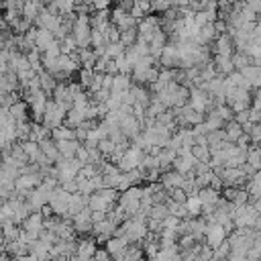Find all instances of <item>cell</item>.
<instances>
[{
    "label": "cell",
    "instance_id": "6da1fadb",
    "mask_svg": "<svg viewBox=\"0 0 261 261\" xmlns=\"http://www.w3.org/2000/svg\"><path fill=\"white\" fill-rule=\"evenodd\" d=\"M90 35H92L90 16L86 12H80V16L73 20V27H71V39L75 41L77 49H86L90 45Z\"/></svg>",
    "mask_w": 261,
    "mask_h": 261
},
{
    "label": "cell",
    "instance_id": "7a4b0ae2",
    "mask_svg": "<svg viewBox=\"0 0 261 261\" xmlns=\"http://www.w3.org/2000/svg\"><path fill=\"white\" fill-rule=\"evenodd\" d=\"M65 114H67V108H65V106L57 104L55 100H47V106H45V112H43V120H41V124H43L45 128L53 130V128H57V126H61V124H63Z\"/></svg>",
    "mask_w": 261,
    "mask_h": 261
},
{
    "label": "cell",
    "instance_id": "3957f363",
    "mask_svg": "<svg viewBox=\"0 0 261 261\" xmlns=\"http://www.w3.org/2000/svg\"><path fill=\"white\" fill-rule=\"evenodd\" d=\"M141 198H143V190L137 188V186H130L128 190L122 192V196L118 198V206L126 212V216H135L141 208Z\"/></svg>",
    "mask_w": 261,
    "mask_h": 261
},
{
    "label": "cell",
    "instance_id": "277c9868",
    "mask_svg": "<svg viewBox=\"0 0 261 261\" xmlns=\"http://www.w3.org/2000/svg\"><path fill=\"white\" fill-rule=\"evenodd\" d=\"M43 224H45V216L41 212H33L29 214L24 220H22V232H27L29 237H33L35 241L39 239V232L43 230Z\"/></svg>",
    "mask_w": 261,
    "mask_h": 261
},
{
    "label": "cell",
    "instance_id": "5b68a950",
    "mask_svg": "<svg viewBox=\"0 0 261 261\" xmlns=\"http://www.w3.org/2000/svg\"><path fill=\"white\" fill-rule=\"evenodd\" d=\"M141 159H143L141 149H137V147L126 149V151L122 153V157L118 159V169H120V171H133V169L139 167V161H141Z\"/></svg>",
    "mask_w": 261,
    "mask_h": 261
},
{
    "label": "cell",
    "instance_id": "8992f818",
    "mask_svg": "<svg viewBox=\"0 0 261 261\" xmlns=\"http://www.w3.org/2000/svg\"><path fill=\"white\" fill-rule=\"evenodd\" d=\"M126 249H128V243H126L122 237H110V239L106 241V249H104V251H106L114 261H122Z\"/></svg>",
    "mask_w": 261,
    "mask_h": 261
},
{
    "label": "cell",
    "instance_id": "52a82bcc",
    "mask_svg": "<svg viewBox=\"0 0 261 261\" xmlns=\"http://www.w3.org/2000/svg\"><path fill=\"white\" fill-rule=\"evenodd\" d=\"M71 224H73V230H77V232H88V230H92V226H94V222H92V212H90L88 208H84L82 212H77V214L71 216Z\"/></svg>",
    "mask_w": 261,
    "mask_h": 261
},
{
    "label": "cell",
    "instance_id": "ba28073f",
    "mask_svg": "<svg viewBox=\"0 0 261 261\" xmlns=\"http://www.w3.org/2000/svg\"><path fill=\"white\" fill-rule=\"evenodd\" d=\"M96 251H98V247H96V241L94 239H82L75 245V257L80 261H90L96 255Z\"/></svg>",
    "mask_w": 261,
    "mask_h": 261
},
{
    "label": "cell",
    "instance_id": "9c48e42d",
    "mask_svg": "<svg viewBox=\"0 0 261 261\" xmlns=\"http://www.w3.org/2000/svg\"><path fill=\"white\" fill-rule=\"evenodd\" d=\"M92 230H94V237H96L98 241H108L110 237H114V232H116V224L110 222L108 218H104V220H100V222H94Z\"/></svg>",
    "mask_w": 261,
    "mask_h": 261
},
{
    "label": "cell",
    "instance_id": "30bf717a",
    "mask_svg": "<svg viewBox=\"0 0 261 261\" xmlns=\"http://www.w3.org/2000/svg\"><path fill=\"white\" fill-rule=\"evenodd\" d=\"M206 243H208V247L210 249H216L218 245H222L224 243V237H226V230L220 226V224H210V226H206Z\"/></svg>",
    "mask_w": 261,
    "mask_h": 261
},
{
    "label": "cell",
    "instance_id": "8fae6325",
    "mask_svg": "<svg viewBox=\"0 0 261 261\" xmlns=\"http://www.w3.org/2000/svg\"><path fill=\"white\" fill-rule=\"evenodd\" d=\"M186 177H188V175H184V173H179V171L171 169V171H165V173L161 175V186H163L165 190L184 188V184H186Z\"/></svg>",
    "mask_w": 261,
    "mask_h": 261
},
{
    "label": "cell",
    "instance_id": "7c38bea8",
    "mask_svg": "<svg viewBox=\"0 0 261 261\" xmlns=\"http://www.w3.org/2000/svg\"><path fill=\"white\" fill-rule=\"evenodd\" d=\"M232 47H234V43H232V37H230L228 33H222V35H218V37L214 39L216 55H226V57H230V55H232Z\"/></svg>",
    "mask_w": 261,
    "mask_h": 261
},
{
    "label": "cell",
    "instance_id": "4fadbf2b",
    "mask_svg": "<svg viewBox=\"0 0 261 261\" xmlns=\"http://www.w3.org/2000/svg\"><path fill=\"white\" fill-rule=\"evenodd\" d=\"M39 149H41V153L47 157V161L49 163H57L61 157H59V151H57V143L53 141V139H43L41 143H39Z\"/></svg>",
    "mask_w": 261,
    "mask_h": 261
},
{
    "label": "cell",
    "instance_id": "5bb4252c",
    "mask_svg": "<svg viewBox=\"0 0 261 261\" xmlns=\"http://www.w3.org/2000/svg\"><path fill=\"white\" fill-rule=\"evenodd\" d=\"M159 61H161L165 67H175V65H179V53H177L175 45L163 47V51H161V55H159Z\"/></svg>",
    "mask_w": 261,
    "mask_h": 261
},
{
    "label": "cell",
    "instance_id": "9a60e30c",
    "mask_svg": "<svg viewBox=\"0 0 261 261\" xmlns=\"http://www.w3.org/2000/svg\"><path fill=\"white\" fill-rule=\"evenodd\" d=\"M80 141L71 139V141H59L57 143V151H59V157L61 159H73L75 157V151L80 149Z\"/></svg>",
    "mask_w": 261,
    "mask_h": 261
},
{
    "label": "cell",
    "instance_id": "2e32d148",
    "mask_svg": "<svg viewBox=\"0 0 261 261\" xmlns=\"http://www.w3.org/2000/svg\"><path fill=\"white\" fill-rule=\"evenodd\" d=\"M57 39L53 37V33H49V31H43V29H37V39H35V49L37 51H47L53 43H55Z\"/></svg>",
    "mask_w": 261,
    "mask_h": 261
},
{
    "label": "cell",
    "instance_id": "e0dca14e",
    "mask_svg": "<svg viewBox=\"0 0 261 261\" xmlns=\"http://www.w3.org/2000/svg\"><path fill=\"white\" fill-rule=\"evenodd\" d=\"M212 63H214V69H216V73H220V75H230V73L234 71L232 59H230V57H226V55H216Z\"/></svg>",
    "mask_w": 261,
    "mask_h": 261
},
{
    "label": "cell",
    "instance_id": "ac0fdd59",
    "mask_svg": "<svg viewBox=\"0 0 261 261\" xmlns=\"http://www.w3.org/2000/svg\"><path fill=\"white\" fill-rule=\"evenodd\" d=\"M86 202H88V196H84V194H80V192H75V194H71L69 196V202H67V214H77V212H82L84 208H86Z\"/></svg>",
    "mask_w": 261,
    "mask_h": 261
},
{
    "label": "cell",
    "instance_id": "d6986e66",
    "mask_svg": "<svg viewBox=\"0 0 261 261\" xmlns=\"http://www.w3.org/2000/svg\"><path fill=\"white\" fill-rule=\"evenodd\" d=\"M130 86H133V84H130V75H126V73H114L110 92L124 94V92H128V90H130Z\"/></svg>",
    "mask_w": 261,
    "mask_h": 261
},
{
    "label": "cell",
    "instance_id": "ffe728a7",
    "mask_svg": "<svg viewBox=\"0 0 261 261\" xmlns=\"http://www.w3.org/2000/svg\"><path fill=\"white\" fill-rule=\"evenodd\" d=\"M31 253H33L39 261H47V259H51V247L45 245V243H41L39 239L31 245Z\"/></svg>",
    "mask_w": 261,
    "mask_h": 261
},
{
    "label": "cell",
    "instance_id": "44dd1931",
    "mask_svg": "<svg viewBox=\"0 0 261 261\" xmlns=\"http://www.w3.org/2000/svg\"><path fill=\"white\" fill-rule=\"evenodd\" d=\"M51 139L55 143H59V141H71V139H75V130L69 128V126H57V128L51 130Z\"/></svg>",
    "mask_w": 261,
    "mask_h": 261
},
{
    "label": "cell",
    "instance_id": "7402d4cb",
    "mask_svg": "<svg viewBox=\"0 0 261 261\" xmlns=\"http://www.w3.org/2000/svg\"><path fill=\"white\" fill-rule=\"evenodd\" d=\"M245 163L253 169V171H261V147H255L251 151H247V159Z\"/></svg>",
    "mask_w": 261,
    "mask_h": 261
},
{
    "label": "cell",
    "instance_id": "603a6c76",
    "mask_svg": "<svg viewBox=\"0 0 261 261\" xmlns=\"http://www.w3.org/2000/svg\"><path fill=\"white\" fill-rule=\"evenodd\" d=\"M241 135H243V126H241L239 122L230 120V122L226 124V128H224V137H226V143H232V141H237Z\"/></svg>",
    "mask_w": 261,
    "mask_h": 261
},
{
    "label": "cell",
    "instance_id": "cb8c5ba5",
    "mask_svg": "<svg viewBox=\"0 0 261 261\" xmlns=\"http://www.w3.org/2000/svg\"><path fill=\"white\" fill-rule=\"evenodd\" d=\"M186 210H188V216H198L202 212V202L198 196H188L186 202H184Z\"/></svg>",
    "mask_w": 261,
    "mask_h": 261
},
{
    "label": "cell",
    "instance_id": "d4e9b609",
    "mask_svg": "<svg viewBox=\"0 0 261 261\" xmlns=\"http://www.w3.org/2000/svg\"><path fill=\"white\" fill-rule=\"evenodd\" d=\"M247 194L251 196H261V171H255L249 179V186H247Z\"/></svg>",
    "mask_w": 261,
    "mask_h": 261
},
{
    "label": "cell",
    "instance_id": "484cf974",
    "mask_svg": "<svg viewBox=\"0 0 261 261\" xmlns=\"http://www.w3.org/2000/svg\"><path fill=\"white\" fill-rule=\"evenodd\" d=\"M137 39H139L137 29H126V31H120V39H118V43H120L122 47H130V45L137 43Z\"/></svg>",
    "mask_w": 261,
    "mask_h": 261
},
{
    "label": "cell",
    "instance_id": "4316f807",
    "mask_svg": "<svg viewBox=\"0 0 261 261\" xmlns=\"http://www.w3.org/2000/svg\"><path fill=\"white\" fill-rule=\"evenodd\" d=\"M94 75H96V71H94V69L84 67V69L80 71V86L90 88V86H92V82H94Z\"/></svg>",
    "mask_w": 261,
    "mask_h": 261
},
{
    "label": "cell",
    "instance_id": "83f0119b",
    "mask_svg": "<svg viewBox=\"0 0 261 261\" xmlns=\"http://www.w3.org/2000/svg\"><path fill=\"white\" fill-rule=\"evenodd\" d=\"M122 261H143V253L137 247H130V249H126Z\"/></svg>",
    "mask_w": 261,
    "mask_h": 261
},
{
    "label": "cell",
    "instance_id": "f1b7e54d",
    "mask_svg": "<svg viewBox=\"0 0 261 261\" xmlns=\"http://www.w3.org/2000/svg\"><path fill=\"white\" fill-rule=\"evenodd\" d=\"M92 259H94V261H114L106 251H96V255H94Z\"/></svg>",
    "mask_w": 261,
    "mask_h": 261
},
{
    "label": "cell",
    "instance_id": "f546056e",
    "mask_svg": "<svg viewBox=\"0 0 261 261\" xmlns=\"http://www.w3.org/2000/svg\"><path fill=\"white\" fill-rule=\"evenodd\" d=\"M253 110H257V112H261V90L253 96V106H251Z\"/></svg>",
    "mask_w": 261,
    "mask_h": 261
},
{
    "label": "cell",
    "instance_id": "4dcf8cb0",
    "mask_svg": "<svg viewBox=\"0 0 261 261\" xmlns=\"http://www.w3.org/2000/svg\"><path fill=\"white\" fill-rule=\"evenodd\" d=\"M251 206H253V208H255V210L261 214V196H257V198H255V202H253Z\"/></svg>",
    "mask_w": 261,
    "mask_h": 261
},
{
    "label": "cell",
    "instance_id": "1f68e13d",
    "mask_svg": "<svg viewBox=\"0 0 261 261\" xmlns=\"http://www.w3.org/2000/svg\"><path fill=\"white\" fill-rule=\"evenodd\" d=\"M253 226L261 230V214H257V218H255V222H253Z\"/></svg>",
    "mask_w": 261,
    "mask_h": 261
},
{
    "label": "cell",
    "instance_id": "d6a6232c",
    "mask_svg": "<svg viewBox=\"0 0 261 261\" xmlns=\"http://www.w3.org/2000/svg\"><path fill=\"white\" fill-rule=\"evenodd\" d=\"M4 245H6V241H4V237H2V232H0V251H4Z\"/></svg>",
    "mask_w": 261,
    "mask_h": 261
},
{
    "label": "cell",
    "instance_id": "836d02e7",
    "mask_svg": "<svg viewBox=\"0 0 261 261\" xmlns=\"http://www.w3.org/2000/svg\"><path fill=\"white\" fill-rule=\"evenodd\" d=\"M257 24H261V12H259V16H257Z\"/></svg>",
    "mask_w": 261,
    "mask_h": 261
},
{
    "label": "cell",
    "instance_id": "e575fe53",
    "mask_svg": "<svg viewBox=\"0 0 261 261\" xmlns=\"http://www.w3.org/2000/svg\"><path fill=\"white\" fill-rule=\"evenodd\" d=\"M75 2H84V0H75Z\"/></svg>",
    "mask_w": 261,
    "mask_h": 261
},
{
    "label": "cell",
    "instance_id": "d590c367",
    "mask_svg": "<svg viewBox=\"0 0 261 261\" xmlns=\"http://www.w3.org/2000/svg\"><path fill=\"white\" fill-rule=\"evenodd\" d=\"M226 2H234V0H226Z\"/></svg>",
    "mask_w": 261,
    "mask_h": 261
},
{
    "label": "cell",
    "instance_id": "8d00e7d4",
    "mask_svg": "<svg viewBox=\"0 0 261 261\" xmlns=\"http://www.w3.org/2000/svg\"><path fill=\"white\" fill-rule=\"evenodd\" d=\"M0 22H2V16H0Z\"/></svg>",
    "mask_w": 261,
    "mask_h": 261
}]
</instances>
